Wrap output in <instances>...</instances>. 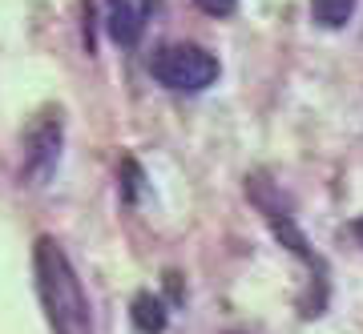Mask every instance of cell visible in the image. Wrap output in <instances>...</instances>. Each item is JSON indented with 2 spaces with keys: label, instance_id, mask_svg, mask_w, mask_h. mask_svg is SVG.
<instances>
[{
  "label": "cell",
  "instance_id": "cell-1",
  "mask_svg": "<svg viewBox=\"0 0 363 334\" xmlns=\"http://www.w3.org/2000/svg\"><path fill=\"white\" fill-rule=\"evenodd\" d=\"M33 266H37V294H40V306H45V318H49V330L93 334L85 286H81L69 254L57 246V238H40L37 250H33Z\"/></svg>",
  "mask_w": 363,
  "mask_h": 334
},
{
  "label": "cell",
  "instance_id": "cell-2",
  "mask_svg": "<svg viewBox=\"0 0 363 334\" xmlns=\"http://www.w3.org/2000/svg\"><path fill=\"white\" fill-rule=\"evenodd\" d=\"M218 57L206 52L202 45H186V40H169L150 57V77L174 93H202L218 81Z\"/></svg>",
  "mask_w": 363,
  "mask_h": 334
},
{
  "label": "cell",
  "instance_id": "cell-3",
  "mask_svg": "<svg viewBox=\"0 0 363 334\" xmlns=\"http://www.w3.org/2000/svg\"><path fill=\"white\" fill-rule=\"evenodd\" d=\"M247 197L255 202V206H259V214L267 218V226L274 230V238H279V242H283L295 258H303V262L311 266V274L319 278V282H327L323 258H319L311 246H307V238H303V230L295 226V214H291V206L283 202L279 185H274L267 173H250V178H247Z\"/></svg>",
  "mask_w": 363,
  "mask_h": 334
},
{
  "label": "cell",
  "instance_id": "cell-4",
  "mask_svg": "<svg viewBox=\"0 0 363 334\" xmlns=\"http://www.w3.org/2000/svg\"><path fill=\"white\" fill-rule=\"evenodd\" d=\"M61 137H65V121L61 109H40L21 133V181L25 185H49L61 161Z\"/></svg>",
  "mask_w": 363,
  "mask_h": 334
},
{
  "label": "cell",
  "instance_id": "cell-5",
  "mask_svg": "<svg viewBox=\"0 0 363 334\" xmlns=\"http://www.w3.org/2000/svg\"><path fill=\"white\" fill-rule=\"evenodd\" d=\"M145 28V13L138 8V0H109V37L117 45H138Z\"/></svg>",
  "mask_w": 363,
  "mask_h": 334
},
{
  "label": "cell",
  "instance_id": "cell-6",
  "mask_svg": "<svg viewBox=\"0 0 363 334\" xmlns=\"http://www.w3.org/2000/svg\"><path fill=\"white\" fill-rule=\"evenodd\" d=\"M166 322H169V310L166 302L157 294H150V290H142V294L133 298V326L142 334H162L166 330Z\"/></svg>",
  "mask_w": 363,
  "mask_h": 334
},
{
  "label": "cell",
  "instance_id": "cell-7",
  "mask_svg": "<svg viewBox=\"0 0 363 334\" xmlns=\"http://www.w3.org/2000/svg\"><path fill=\"white\" fill-rule=\"evenodd\" d=\"M355 13V0H311V21L323 28H343Z\"/></svg>",
  "mask_w": 363,
  "mask_h": 334
},
{
  "label": "cell",
  "instance_id": "cell-8",
  "mask_svg": "<svg viewBox=\"0 0 363 334\" xmlns=\"http://www.w3.org/2000/svg\"><path fill=\"white\" fill-rule=\"evenodd\" d=\"M194 4L206 16H230L234 8H238V0H194Z\"/></svg>",
  "mask_w": 363,
  "mask_h": 334
},
{
  "label": "cell",
  "instance_id": "cell-9",
  "mask_svg": "<svg viewBox=\"0 0 363 334\" xmlns=\"http://www.w3.org/2000/svg\"><path fill=\"white\" fill-rule=\"evenodd\" d=\"M347 234H351V238H355V242L363 246V218H355V221H351V226H347Z\"/></svg>",
  "mask_w": 363,
  "mask_h": 334
}]
</instances>
